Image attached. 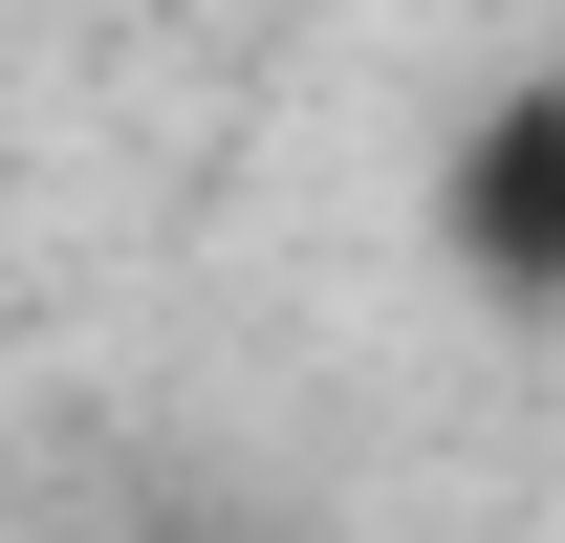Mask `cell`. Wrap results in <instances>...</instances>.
I'll return each instance as SVG.
<instances>
[{
    "mask_svg": "<svg viewBox=\"0 0 565 543\" xmlns=\"http://www.w3.org/2000/svg\"><path fill=\"white\" fill-rule=\"evenodd\" d=\"M435 262H457V305H500V327H565V66H522V87L457 109V152H435Z\"/></svg>",
    "mask_w": 565,
    "mask_h": 543,
    "instance_id": "cell-1",
    "label": "cell"
}]
</instances>
